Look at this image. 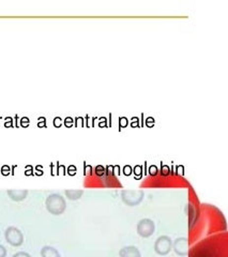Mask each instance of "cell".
I'll return each mask as SVG.
<instances>
[{
    "instance_id": "cell-7",
    "label": "cell",
    "mask_w": 228,
    "mask_h": 257,
    "mask_svg": "<svg viewBox=\"0 0 228 257\" xmlns=\"http://www.w3.org/2000/svg\"><path fill=\"white\" fill-rule=\"evenodd\" d=\"M119 256L120 257H141V254L136 247L129 246V247L122 248L119 251Z\"/></svg>"
},
{
    "instance_id": "cell-9",
    "label": "cell",
    "mask_w": 228,
    "mask_h": 257,
    "mask_svg": "<svg viewBox=\"0 0 228 257\" xmlns=\"http://www.w3.org/2000/svg\"><path fill=\"white\" fill-rule=\"evenodd\" d=\"M41 256L42 257H61L58 251L53 247H44L41 250Z\"/></svg>"
},
{
    "instance_id": "cell-11",
    "label": "cell",
    "mask_w": 228,
    "mask_h": 257,
    "mask_svg": "<svg viewBox=\"0 0 228 257\" xmlns=\"http://www.w3.org/2000/svg\"><path fill=\"white\" fill-rule=\"evenodd\" d=\"M13 257H32L28 253L26 252H17L13 255Z\"/></svg>"
},
{
    "instance_id": "cell-12",
    "label": "cell",
    "mask_w": 228,
    "mask_h": 257,
    "mask_svg": "<svg viewBox=\"0 0 228 257\" xmlns=\"http://www.w3.org/2000/svg\"><path fill=\"white\" fill-rule=\"evenodd\" d=\"M5 256H7V250H5L3 246L0 244V257H5Z\"/></svg>"
},
{
    "instance_id": "cell-1",
    "label": "cell",
    "mask_w": 228,
    "mask_h": 257,
    "mask_svg": "<svg viewBox=\"0 0 228 257\" xmlns=\"http://www.w3.org/2000/svg\"><path fill=\"white\" fill-rule=\"evenodd\" d=\"M45 205L47 210L54 216H59L65 210V200L60 194H52L46 198Z\"/></svg>"
},
{
    "instance_id": "cell-8",
    "label": "cell",
    "mask_w": 228,
    "mask_h": 257,
    "mask_svg": "<svg viewBox=\"0 0 228 257\" xmlns=\"http://www.w3.org/2000/svg\"><path fill=\"white\" fill-rule=\"evenodd\" d=\"M27 194H28L27 190H10V191H8L9 196L13 200H17V201L26 198Z\"/></svg>"
},
{
    "instance_id": "cell-6",
    "label": "cell",
    "mask_w": 228,
    "mask_h": 257,
    "mask_svg": "<svg viewBox=\"0 0 228 257\" xmlns=\"http://www.w3.org/2000/svg\"><path fill=\"white\" fill-rule=\"evenodd\" d=\"M172 249H174L175 253L179 256H186L188 255L189 252V242L187 238H178L175 241V243L172 244Z\"/></svg>"
},
{
    "instance_id": "cell-4",
    "label": "cell",
    "mask_w": 228,
    "mask_h": 257,
    "mask_svg": "<svg viewBox=\"0 0 228 257\" xmlns=\"http://www.w3.org/2000/svg\"><path fill=\"white\" fill-rule=\"evenodd\" d=\"M137 232L140 237L144 238H148L150 237L151 235H153L155 232V222L152 221L150 219H143L140 220L137 224Z\"/></svg>"
},
{
    "instance_id": "cell-2",
    "label": "cell",
    "mask_w": 228,
    "mask_h": 257,
    "mask_svg": "<svg viewBox=\"0 0 228 257\" xmlns=\"http://www.w3.org/2000/svg\"><path fill=\"white\" fill-rule=\"evenodd\" d=\"M4 236L7 242L13 247H20L24 242V236L22 234V231L18 228L14 227V226H10V227H8L4 232Z\"/></svg>"
},
{
    "instance_id": "cell-10",
    "label": "cell",
    "mask_w": 228,
    "mask_h": 257,
    "mask_svg": "<svg viewBox=\"0 0 228 257\" xmlns=\"http://www.w3.org/2000/svg\"><path fill=\"white\" fill-rule=\"evenodd\" d=\"M83 193L84 192L81 191V190H67V191H65L66 196L69 197V199H78L82 196Z\"/></svg>"
},
{
    "instance_id": "cell-5",
    "label": "cell",
    "mask_w": 228,
    "mask_h": 257,
    "mask_svg": "<svg viewBox=\"0 0 228 257\" xmlns=\"http://www.w3.org/2000/svg\"><path fill=\"white\" fill-rule=\"evenodd\" d=\"M144 197V193L141 191H134V190H129V191L122 192V200L126 204L130 206H135L139 204Z\"/></svg>"
},
{
    "instance_id": "cell-3",
    "label": "cell",
    "mask_w": 228,
    "mask_h": 257,
    "mask_svg": "<svg viewBox=\"0 0 228 257\" xmlns=\"http://www.w3.org/2000/svg\"><path fill=\"white\" fill-rule=\"evenodd\" d=\"M172 249V242L168 236L159 237L155 242V251L158 255H167Z\"/></svg>"
}]
</instances>
